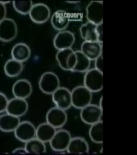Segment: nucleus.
I'll return each mask as SVG.
<instances>
[{
    "label": "nucleus",
    "instance_id": "29",
    "mask_svg": "<svg viewBox=\"0 0 137 155\" xmlns=\"http://www.w3.org/2000/svg\"><path fill=\"white\" fill-rule=\"evenodd\" d=\"M97 41L103 44V23L97 25L96 28Z\"/></svg>",
    "mask_w": 137,
    "mask_h": 155
},
{
    "label": "nucleus",
    "instance_id": "24",
    "mask_svg": "<svg viewBox=\"0 0 137 155\" xmlns=\"http://www.w3.org/2000/svg\"><path fill=\"white\" fill-rule=\"evenodd\" d=\"M23 68L22 63L12 58L8 60L5 63L4 72L9 77H16L21 74Z\"/></svg>",
    "mask_w": 137,
    "mask_h": 155
},
{
    "label": "nucleus",
    "instance_id": "2",
    "mask_svg": "<svg viewBox=\"0 0 137 155\" xmlns=\"http://www.w3.org/2000/svg\"><path fill=\"white\" fill-rule=\"evenodd\" d=\"M84 86L91 92L97 93L103 88V72L97 69H89L84 77Z\"/></svg>",
    "mask_w": 137,
    "mask_h": 155
},
{
    "label": "nucleus",
    "instance_id": "9",
    "mask_svg": "<svg viewBox=\"0 0 137 155\" xmlns=\"http://www.w3.org/2000/svg\"><path fill=\"white\" fill-rule=\"evenodd\" d=\"M36 130L34 125L28 121L20 122L14 131L15 137L17 140L26 143L36 137Z\"/></svg>",
    "mask_w": 137,
    "mask_h": 155
},
{
    "label": "nucleus",
    "instance_id": "27",
    "mask_svg": "<svg viewBox=\"0 0 137 155\" xmlns=\"http://www.w3.org/2000/svg\"><path fill=\"white\" fill-rule=\"evenodd\" d=\"M32 1H14L13 6L15 10L22 15H27L30 13L33 6Z\"/></svg>",
    "mask_w": 137,
    "mask_h": 155
},
{
    "label": "nucleus",
    "instance_id": "17",
    "mask_svg": "<svg viewBox=\"0 0 137 155\" xmlns=\"http://www.w3.org/2000/svg\"><path fill=\"white\" fill-rule=\"evenodd\" d=\"M70 21V17L68 13L62 10L55 11L51 19L53 27L59 31L65 30L69 25Z\"/></svg>",
    "mask_w": 137,
    "mask_h": 155
},
{
    "label": "nucleus",
    "instance_id": "20",
    "mask_svg": "<svg viewBox=\"0 0 137 155\" xmlns=\"http://www.w3.org/2000/svg\"><path fill=\"white\" fill-rule=\"evenodd\" d=\"M11 55L13 59L23 63L30 58L31 49L26 43H18L12 48Z\"/></svg>",
    "mask_w": 137,
    "mask_h": 155
},
{
    "label": "nucleus",
    "instance_id": "21",
    "mask_svg": "<svg viewBox=\"0 0 137 155\" xmlns=\"http://www.w3.org/2000/svg\"><path fill=\"white\" fill-rule=\"evenodd\" d=\"M56 131V129L47 122L40 124L36 128V137L44 143L50 142Z\"/></svg>",
    "mask_w": 137,
    "mask_h": 155
},
{
    "label": "nucleus",
    "instance_id": "22",
    "mask_svg": "<svg viewBox=\"0 0 137 155\" xmlns=\"http://www.w3.org/2000/svg\"><path fill=\"white\" fill-rule=\"evenodd\" d=\"M96 28L97 25L88 21L81 26L79 31L84 41H97Z\"/></svg>",
    "mask_w": 137,
    "mask_h": 155
},
{
    "label": "nucleus",
    "instance_id": "8",
    "mask_svg": "<svg viewBox=\"0 0 137 155\" xmlns=\"http://www.w3.org/2000/svg\"><path fill=\"white\" fill-rule=\"evenodd\" d=\"M18 33L16 23L12 19L5 18L0 22V40L10 42L14 40Z\"/></svg>",
    "mask_w": 137,
    "mask_h": 155
},
{
    "label": "nucleus",
    "instance_id": "31",
    "mask_svg": "<svg viewBox=\"0 0 137 155\" xmlns=\"http://www.w3.org/2000/svg\"><path fill=\"white\" fill-rule=\"evenodd\" d=\"M7 15V9L4 4L0 1V22L3 21L6 18Z\"/></svg>",
    "mask_w": 137,
    "mask_h": 155
},
{
    "label": "nucleus",
    "instance_id": "30",
    "mask_svg": "<svg viewBox=\"0 0 137 155\" xmlns=\"http://www.w3.org/2000/svg\"><path fill=\"white\" fill-rule=\"evenodd\" d=\"M94 61V66L95 69L100 72H103V55L101 54L100 57H98Z\"/></svg>",
    "mask_w": 137,
    "mask_h": 155
},
{
    "label": "nucleus",
    "instance_id": "14",
    "mask_svg": "<svg viewBox=\"0 0 137 155\" xmlns=\"http://www.w3.org/2000/svg\"><path fill=\"white\" fill-rule=\"evenodd\" d=\"M28 104L25 99L14 98L9 100L6 112L11 115L20 117L27 113Z\"/></svg>",
    "mask_w": 137,
    "mask_h": 155
},
{
    "label": "nucleus",
    "instance_id": "34",
    "mask_svg": "<svg viewBox=\"0 0 137 155\" xmlns=\"http://www.w3.org/2000/svg\"><path fill=\"white\" fill-rule=\"evenodd\" d=\"M66 2L69 4H75V3H79V1H67Z\"/></svg>",
    "mask_w": 137,
    "mask_h": 155
},
{
    "label": "nucleus",
    "instance_id": "4",
    "mask_svg": "<svg viewBox=\"0 0 137 155\" xmlns=\"http://www.w3.org/2000/svg\"><path fill=\"white\" fill-rule=\"evenodd\" d=\"M81 110V118L84 124L91 125L102 120L103 109L98 105L91 103Z\"/></svg>",
    "mask_w": 137,
    "mask_h": 155
},
{
    "label": "nucleus",
    "instance_id": "15",
    "mask_svg": "<svg viewBox=\"0 0 137 155\" xmlns=\"http://www.w3.org/2000/svg\"><path fill=\"white\" fill-rule=\"evenodd\" d=\"M81 51L90 61H94L103 54V44L98 41H84Z\"/></svg>",
    "mask_w": 137,
    "mask_h": 155
},
{
    "label": "nucleus",
    "instance_id": "10",
    "mask_svg": "<svg viewBox=\"0 0 137 155\" xmlns=\"http://www.w3.org/2000/svg\"><path fill=\"white\" fill-rule=\"evenodd\" d=\"M46 119V122L56 129H58L65 125L67 121V115L65 110L55 107L48 111Z\"/></svg>",
    "mask_w": 137,
    "mask_h": 155
},
{
    "label": "nucleus",
    "instance_id": "32",
    "mask_svg": "<svg viewBox=\"0 0 137 155\" xmlns=\"http://www.w3.org/2000/svg\"><path fill=\"white\" fill-rule=\"evenodd\" d=\"M13 153L14 154H27V153L26 151L25 148H20L15 149L13 152Z\"/></svg>",
    "mask_w": 137,
    "mask_h": 155
},
{
    "label": "nucleus",
    "instance_id": "33",
    "mask_svg": "<svg viewBox=\"0 0 137 155\" xmlns=\"http://www.w3.org/2000/svg\"><path fill=\"white\" fill-rule=\"evenodd\" d=\"M103 97H101V98H100V105H98V106H100V107L101 108V109H103Z\"/></svg>",
    "mask_w": 137,
    "mask_h": 155
},
{
    "label": "nucleus",
    "instance_id": "3",
    "mask_svg": "<svg viewBox=\"0 0 137 155\" xmlns=\"http://www.w3.org/2000/svg\"><path fill=\"white\" fill-rule=\"evenodd\" d=\"M39 87L44 94L52 95L60 87L59 79L53 72H45L40 78Z\"/></svg>",
    "mask_w": 137,
    "mask_h": 155
},
{
    "label": "nucleus",
    "instance_id": "11",
    "mask_svg": "<svg viewBox=\"0 0 137 155\" xmlns=\"http://www.w3.org/2000/svg\"><path fill=\"white\" fill-rule=\"evenodd\" d=\"M86 16L88 22L95 25L103 23V2L92 1L87 7Z\"/></svg>",
    "mask_w": 137,
    "mask_h": 155
},
{
    "label": "nucleus",
    "instance_id": "6",
    "mask_svg": "<svg viewBox=\"0 0 137 155\" xmlns=\"http://www.w3.org/2000/svg\"><path fill=\"white\" fill-rule=\"evenodd\" d=\"M52 97L57 107L66 110L72 106V92L67 88L60 87L52 94Z\"/></svg>",
    "mask_w": 137,
    "mask_h": 155
},
{
    "label": "nucleus",
    "instance_id": "5",
    "mask_svg": "<svg viewBox=\"0 0 137 155\" xmlns=\"http://www.w3.org/2000/svg\"><path fill=\"white\" fill-rule=\"evenodd\" d=\"M72 139L71 134L67 130H56L49 143L54 151L62 152L67 151Z\"/></svg>",
    "mask_w": 137,
    "mask_h": 155
},
{
    "label": "nucleus",
    "instance_id": "16",
    "mask_svg": "<svg viewBox=\"0 0 137 155\" xmlns=\"http://www.w3.org/2000/svg\"><path fill=\"white\" fill-rule=\"evenodd\" d=\"M33 91L31 83L26 79H20L14 84L12 93L15 98L26 99L28 98Z\"/></svg>",
    "mask_w": 137,
    "mask_h": 155
},
{
    "label": "nucleus",
    "instance_id": "18",
    "mask_svg": "<svg viewBox=\"0 0 137 155\" xmlns=\"http://www.w3.org/2000/svg\"><path fill=\"white\" fill-rule=\"evenodd\" d=\"M66 151L69 154H88L89 152V146L85 139L82 137H72Z\"/></svg>",
    "mask_w": 137,
    "mask_h": 155
},
{
    "label": "nucleus",
    "instance_id": "26",
    "mask_svg": "<svg viewBox=\"0 0 137 155\" xmlns=\"http://www.w3.org/2000/svg\"><path fill=\"white\" fill-rule=\"evenodd\" d=\"M89 136L92 142L101 144L103 143V121L99 122L91 125L89 130Z\"/></svg>",
    "mask_w": 137,
    "mask_h": 155
},
{
    "label": "nucleus",
    "instance_id": "23",
    "mask_svg": "<svg viewBox=\"0 0 137 155\" xmlns=\"http://www.w3.org/2000/svg\"><path fill=\"white\" fill-rule=\"evenodd\" d=\"M76 61L72 72L85 73L90 69L91 61H90L81 51H75Z\"/></svg>",
    "mask_w": 137,
    "mask_h": 155
},
{
    "label": "nucleus",
    "instance_id": "13",
    "mask_svg": "<svg viewBox=\"0 0 137 155\" xmlns=\"http://www.w3.org/2000/svg\"><path fill=\"white\" fill-rule=\"evenodd\" d=\"M75 40V35L72 32L63 30L58 32L54 38L53 45L58 51L72 48Z\"/></svg>",
    "mask_w": 137,
    "mask_h": 155
},
{
    "label": "nucleus",
    "instance_id": "28",
    "mask_svg": "<svg viewBox=\"0 0 137 155\" xmlns=\"http://www.w3.org/2000/svg\"><path fill=\"white\" fill-rule=\"evenodd\" d=\"M9 100L5 95L0 92V114L6 111Z\"/></svg>",
    "mask_w": 137,
    "mask_h": 155
},
{
    "label": "nucleus",
    "instance_id": "19",
    "mask_svg": "<svg viewBox=\"0 0 137 155\" xmlns=\"http://www.w3.org/2000/svg\"><path fill=\"white\" fill-rule=\"evenodd\" d=\"M20 123L19 117L7 113L0 116V130L3 132L10 133L15 131Z\"/></svg>",
    "mask_w": 137,
    "mask_h": 155
},
{
    "label": "nucleus",
    "instance_id": "7",
    "mask_svg": "<svg viewBox=\"0 0 137 155\" xmlns=\"http://www.w3.org/2000/svg\"><path fill=\"white\" fill-rule=\"evenodd\" d=\"M56 59L61 69L64 71H72L75 64L76 54L72 48L62 49L58 51Z\"/></svg>",
    "mask_w": 137,
    "mask_h": 155
},
{
    "label": "nucleus",
    "instance_id": "12",
    "mask_svg": "<svg viewBox=\"0 0 137 155\" xmlns=\"http://www.w3.org/2000/svg\"><path fill=\"white\" fill-rule=\"evenodd\" d=\"M29 14L33 22L43 24L46 22L50 17L51 11L46 5L38 3L33 5Z\"/></svg>",
    "mask_w": 137,
    "mask_h": 155
},
{
    "label": "nucleus",
    "instance_id": "1",
    "mask_svg": "<svg viewBox=\"0 0 137 155\" xmlns=\"http://www.w3.org/2000/svg\"><path fill=\"white\" fill-rule=\"evenodd\" d=\"M72 92V106L81 109L91 103L92 93L84 86L75 87Z\"/></svg>",
    "mask_w": 137,
    "mask_h": 155
},
{
    "label": "nucleus",
    "instance_id": "25",
    "mask_svg": "<svg viewBox=\"0 0 137 155\" xmlns=\"http://www.w3.org/2000/svg\"><path fill=\"white\" fill-rule=\"evenodd\" d=\"M24 148L29 154L39 155L43 154L46 151L45 143L36 137L25 143Z\"/></svg>",
    "mask_w": 137,
    "mask_h": 155
}]
</instances>
